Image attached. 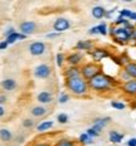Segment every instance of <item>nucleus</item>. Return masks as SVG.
<instances>
[{"label": "nucleus", "instance_id": "obj_5", "mask_svg": "<svg viewBox=\"0 0 136 146\" xmlns=\"http://www.w3.org/2000/svg\"><path fill=\"white\" fill-rule=\"evenodd\" d=\"M69 27H71V23L67 18H57L53 23V29L56 30V33H59V34L68 30Z\"/></svg>", "mask_w": 136, "mask_h": 146}, {"label": "nucleus", "instance_id": "obj_18", "mask_svg": "<svg viewBox=\"0 0 136 146\" xmlns=\"http://www.w3.org/2000/svg\"><path fill=\"white\" fill-rule=\"evenodd\" d=\"M13 139V133L8 129H0V140L3 142H9Z\"/></svg>", "mask_w": 136, "mask_h": 146}, {"label": "nucleus", "instance_id": "obj_43", "mask_svg": "<svg viewBox=\"0 0 136 146\" xmlns=\"http://www.w3.org/2000/svg\"><path fill=\"white\" fill-rule=\"evenodd\" d=\"M130 19H131V20H135V22H136V13H132V14H131V18H130Z\"/></svg>", "mask_w": 136, "mask_h": 146}, {"label": "nucleus", "instance_id": "obj_32", "mask_svg": "<svg viewBox=\"0 0 136 146\" xmlns=\"http://www.w3.org/2000/svg\"><path fill=\"white\" fill-rule=\"evenodd\" d=\"M126 23H129V20L125 19V18H121V17H119L116 20H115V24H116V25H121V24H122V25H125Z\"/></svg>", "mask_w": 136, "mask_h": 146}, {"label": "nucleus", "instance_id": "obj_36", "mask_svg": "<svg viewBox=\"0 0 136 146\" xmlns=\"http://www.w3.org/2000/svg\"><path fill=\"white\" fill-rule=\"evenodd\" d=\"M90 34H98V28L97 27H93V28H91L90 29Z\"/></svg>", "mask_w": 136, "mask_h": 146}, {"label": "nucleus", "instance_id": "obj_17", "mask_svg": "<svg viewBox=\"0 0 136 146\" xmlns=\"http://www.w3.org/2000/svg\"><path fill=\"white\" fill-rule=\"evenodd\" d=\"M92 47H93V44L90 40H80L76 44V49L77 50H91Z\"/></svg>", "mask_w": 136, "mask_h": 146}, {"label": "nucleus", "instance_id": "obj_12", "mask_svg": "<svg viewBox=\"0 0 136 146\" xmlns=\"http://www.w3.org/2000/svg\"><path fill=\"white\" fill-rule=\"evenodd\" d=\"M91 56H92L93 60H96V62H100V60H102L103 58H107V57H110V54H108L105 49H102V48H97V49H95L92 53H91Z\"/></svg>", "mask_w": 136, "mask_h": 146}, {"label": "nucleus", "instance_id": "obj_22", "mask_svg": "<svg viewBox=\"0 0 136 146\" xmlns=\"http://www.w3.org/2000/svg\"><path fill=\"white\" fill-rule=\"evenodd\" d=\"M110 121H111V118H110V117L97 118V120L95 121V125H96V126H98V127H101V129H103V127H105L108 122H110Z\"/></svg>", "mask_w": 136, "mask_h": 146}, {"label": "nucleus", "instance_id": "obj_15", "mask_svg": "<svg viewBox=\"0 0 136 146\" xmlns=\"http://www.w3.org/2000/svg\"><path fill=\"white\" fill-rule=\"evenodd\" d=\"M123 72L127 73V76L131 78V80H136V63L129 62L127 64H125Z\"/></svg>", "mask_w": 136, "mask_h": 146}, {"label": "nucleus", "instance_id": "obj_37", "mask_svg": "<svg viewBox=\"0 0 136 146\" xmlns=\"http://www.w3.org/2000/svg\"><path fill=\"white\" fill-rule=\"evenodd\" d=\"M14 32H15V29H14V28H9V29L7 30V32L4 33V35H5V36H9L10 34H13Z\"/></svg>", "mask_w": 136, "mask_h": 146}, {"label": "nucleus", "instance_id": "obj_39", "mask_svg": "<svg viewBox=\"0 0 136 146\" xmlns=\"http://www.w3.org/2000/svg\"><path fill=\"white\" fill-rule=\"evenodd\" d=\"M5 102H7V96H4V95H0V106H1V105H4Z\"/></svg>", "mask_w": 136, "mask_h": 146}, {"label": "nucleus", "instance_id": "obj_31", "mask_svg": "<svg viewBox=\"0 0 136 146\" xmlns=\"http://www.w3.org/2000/svg\"><path fill=\"white\" fill-rule=\"evenodd\" d=\"M111 106H112L113 108H116V110H123V108H125V105H123L122 102L112 101V102H111Z\"/></svg>", "mask_w": 136, "mask_h": 146}, {"label": "nucleus", "instance_id": "obj_3", "mask_svg": "<svg viewBox=\"0 0 136 146\" xmlns=\"http://www.w3.org/2000/svg\"><path fill=\"white\" fill-rule=\"evenodd\" d=\"M100 73H101V67L96 64V63H87V64H83L82 68H81V76L87 82L92 80L95 76L100 74Z\"/></svg>", "mask_w": 136, "mask_h": 146}, {"label": "nucleus", "instance_id": "obj_34", "mask_svg": "<svg viewBox=\"0 0 136 146\" xmlns=\"http://www.w3.org/2000/svg\"><path fill=\"white\" fill-rule=\"evenodd\" d=\"M69 100V96L67 95V93H62L59 97V103H66Z\"/></svg>", "mask_w": 136, "mask_h": 146}, {"label": "nucleus", "instance_id": "obj_28", "mask_svg": "<svg viewBox=\"0 0 136 146\" xmlns=\"http://www.w3.org/2000/svg\"><path fill=\"white\" fill-rule=\"evenodd\" d=\"M56 59H57V66L62 67L63 63H64V60H66V57H64V54L58 53V54H57V57H56Z\"/></svg>", "mask_w": 136, "mask_h": 146}, {"label": "nucleus", "instance_id": "obj_6", "mask_svg": "<svg viewBox=\"0 0 136 146\" xmlns=\"http://www.w3.org/2000/svg\"><path fill=\"white\" fill-rule=\"evenodd\" d=\"M45 50H47V45L43 42H33L29 45V53L32 56H42V54L45 53Z\"/></svg>", "mask_w": 136, "mask_h": 146}, {"label": "nucleus", "instance_id": "obj_23", "mask_svg": "<svg viewBox=\"0 0 136 146\" xmlns=\"http://www.w3.org/2000/svg\"><path fill=\"white\" fill-rule=\"evenodd\" d=\"M80 142L81 144H83V145H91V144H93V139H91L90 136L84 132V133H82V135L80 136Z\"/></svg>", "mask_w": 136, "mask_h": 146}, {"label": "nucleus", "instance_id": "obj_8", "mask_svg": "<svg viewBox=\"0 0 136 146\" xmlns=\"http://www.w3.org/2000/svg\"><path fill=\"white\" fill-rule=\"evenodd\" d=\"M20 32H22V34L27 35L28 36L29 34H33V33L37 30V24L34 22H30V20H25V22H23L20 24Z\"/></svg>", "mask_w": 136, "mask_h": 146}, {"label": "nucleus", "instance_id": "obj_30", "mask_svg": "<svg viewBox=\"0 0 136 146\" xmlns=\"http://www.w3.org/2000/svg\"><path fill=\"white\" fill-rule=\"evenodd\" d=\"M23 126L27 129H30V127L34 126V121L32 118H25V120H23Z\"/></svg>", "mask_w": 136, "mask_h": 146}, {"label": "nucleus", "instance_id": "obj_35", "mask_svg": "<svg viewBox=\"0 0 136 146\" xmlns=\"http://www.w3.org/2000/svg\"><path fill=\"white\" fill-rule=\"evenodd\" d=\"M8 42L7 40H4V42H1V43H0V50H1V49H7V48H8Z\"/></svg>", "mask_w": 136, "mask_h": 146}, {"label": "nucleus", "instance_id": "obj_16", "mask_svg": "<svg viewBox=\"0 0 136 146\" xmlns=\"http://www.w3.org/2000/svg\"><path fill=\"white\" fill-rule=\"evenodd\" d=\"M1 87L5 91H14L17 88V82L13 78H7V80H4L1 82Z\"/></svg>", "mask_w": 136, "mask_h": 146}, {"label": "nucleus", "instance_id": "obj_29", "mask_svg": "<svg viewBox=\"0 0 136 146\" xmlns=\"http://www.w3.org/2000/svg\"><path fill=\"white\" fill-rule=\"evenodd\" d=\"M57 121H58L59 123H67L68 115L67 113H59L58 116H57Z\"/></svg>", "mask_w": 136, "mask_h": 146}, {"label": "nucleus", "instance_id": "obj_20", "mask_svg": "<svg viewBox=\"0 0 136 146\" xmlns=\"http://www.w3.org/2000/svg\"><path fill=\"white\" fill-rule=\"evenodd\" d=\"M123 139V135L117 131H115V130H112V131H110V141L113 142V144H120L121 141H122Z\"/></svg>", "mask_w": 136, "mask_h": 146}, {"label": "nucleus", "instance_id": "obj_4", "mask_svg": "<svg viewBox=\"0 0 136 146\" xmlns=\"http://www.w3.org/2000/svg\"><path fill=\"white\" fill-rule=\"evenodd\" d=\"M113 39L116 42H119V43H126V42L131 40V32L127 30V29H125L123 27L115 28Z\"/></svg>", "mask_w": 136, "mask_h": 146}, {"label": "nucleus", "instance_id": "obj_24", "mask_svg": "<svg viewBox=\"0 0 136 146\" xmlns=\"http://www.w3.org/2000/svg\"><path fill=\"white\" fill-rule=\"evenodd\" d=\"M19 35H20V33L14 32L13 34H10L9 36H7V42H8V44H13V43H15L17 40H19Z\"/></svg>", "mask_w": 136, "mask_h": 146}, {"label": "nucleus", "instance_id": "obj_1", "mask_svg": "<svg viewBox=\"0 0 136 146\" xmlns=\"http://www.w3.org/2000/svg\"><path fill=\"white\" fill-rule=\"evenodd\" d=\"M112 83H113L112 78L103 74V73H100V74L95 76L92 80L88 81V87L95 92H106V91L111 90Z\"/></svg>", "mask_w": 136, "mask_h": 146}, {"label": "nucleus", "instance_id": "obj_27", "mask_svg": "<svg viewBox=\"0 0 136 146\" xmlns=\"http://www.w3.org/2000/svg\"><path fill=\"white\" fill-rule=\"evenodd\" d=\"M131 14H132V11L129 10V9H122V10L120 11V17L125 18V19H130V18H131Z\"/></svg>", "mask_w": 136, "mask_h": 146}, {"label": "nucleus", "instance_id": "obj_13", "mask_svg": "<svg viewBox=\"0 0 136 146\" xmlns=\"http://www.w3.org/2000/svg\"><path fill=\"white\" fill-rule=\"evenodd\" d=\"M64 76H66V80L67 78L81 77V68H78V67H69V68L66 69Z\"/></svg>", "mask_w": 136, "mask_h": 146}, {"label": "nucleus", "instance_id": "obj_33", "mask_svg": "<svg viewBox=\"0 0 136 146\" xmlns=\"http://www.w3.org/2000/svg\"><path fill=\"white\" fill-rule=\"evenodd\" d=\"M86 133L90 136L91 139H93V137H96V136H98V135H100V133H97V132H96L93 129H88V130L86 131Z\"/></svg>", "mask_w": 136, "mask_h": 146}, {"label": "nucleus", "instance_id": "obj_40", "mask_svg": "<svg viewBox=\"0 0 136 146\" xmlns=\"http://www.w3.org/2000/svg\"><path fill=\"white\" fill-rule=\"evenodd\" d=\"M59 35V33H50V34H48L47 36L48 38H56V36H58Z\"/></svg>", "mask_w": 136, "mask_h": 146}, {"label": "nucleus", "instance_id": "obj_44", "mask_svg": "<svg viewBox=\"0 0 136 146\" xmlns=\"http://www.w3.org/2000/svg\"><path fill=\"white\" fill-rule=\"evenodd\" d=\"M27 38V35H24V34H22V33H20V35H19V39H25Z\"/></svg>", "mask_w": 136, "mask_h": 146}, {"label": "nucleus", "instance_id": "obj_2", "mask_svg": "<svg viewBox=\"0 0 136 146\" xmlns=\"http://www.w3.org/2000/svg\"><path fill=\"white\" fill-rule=\"evenodd\" d=\"M66 87L76 96H84L90 90L88 82L84 81L82 76L76 78H67L66 80Z\"/></svg>", "mask_w": 136, "mask_h": 146}, {"label": "nucleus", "instance_id": "obj_11", "mask_svg": "<svg viewBox=\"0 0 136 146\" xmlns=\"http://www.w3.org/2000/svg\"><path fill=\"white\" fill-rule=\"evenodd\" d=\"M81 60H82V54L80 52H74V53L69 54L67 58H66V62L69 63L71 67H77L81 63Z\"/></svg>", "mask_w": 136, "mask_h": 146}, {"label": "nucleus", "instance_id": "obj_21", "mask_svg": "<svg viewBox=\"0 0 136 146\" xmlns=\"http://www.w3.org/2000/svg\"><path fill=\"white\" fill-rule=\"evenodd\" d=\"M53 121H43V122H40L37 126V130L38 131H47V130H49V129H52L53 127Z\"/></svg>", "mask_w": 136, "mask_h": 146}, {"label": "nucleus", "instance_id": "obj_7", "mask_svg": "<svg viewBox=\"0 0 136 146\" xmlns=\"http://www.w3.org/2000/svg\"><path fill=\"white\" fill-rule=\"evenodd\" d=\"M52 73V68H50L48 64H39L34 68V76L37 78H40V80H45L48 78Z\"/></svg>", "mask_w": 136, "mask_h": 146}, {"label": "nucleus", "instance_id": "obj_9", "mask_svg": "<svg viewBox=\"0 0 136 146\" xmlns=\"http://www.w3.org/2000/svg\"><path fill=\"white\" fill-rule=\"evenodd\" d=\"M37 101L39 103H42V105H49V103L53 101V96H52V93L48 92V91H42L40 93H38Z\"/></svg>", "mask_w": 136, "mask_h": 146}, {"label": "nucleus", "instance_id": "obj_42", "mask_svg": "<svg viewBox=\"0 0 136 146\" xmlns=\"http://www.w3.org/2000/svg\"><path fill=\"white\" fill-rule=\"evenodd\" d=\"M34 146H49V145L45 144V142H39V144H35Z\"/></svg>", "mask_w": 136, "mask_h": 146}, {"label": "nucleus", "instance_id": "obj_41", "mask_svg": "<svg viewBox=\"0 0 136 146\" xmlns=\"http://www.w3.org/2000/svg\"><path fill=\"white\" fill-rule=\"evenodd\" d=\"M5 115V108L3 106H0V117H3Z\"/></svg>", "mask_w": 136, "mask_h": 146}, {"label": "nucleus", "instance_id": "obj_14", "mask_svg": "<svg viewBox=\"0 0 136 146\" xmlns=\"http://www.w3.org/2000/svg\"><path fill=\"white\" fill-rule=\"evenodd\" d=\"M30 113L34 117H43L48 113V110L44 106H34V107L30 110Z\"/></svg>", "mask_w": 136, "mask_h": 146}, {"label": "nucleus", "instance_id": "obj_26", "mask_svg": "<svg viewBox=\"0 0 136 146\" xmlns=\"http://www.w3.org/2000/svg\"><path fill=\"white\" fill-rule=\"evenodd\" d=\"M97 28H98V34L107 35L108 30H107V25H106L105 23H102V24H100V25H97Z\"/></svg>", "mask_w": 136, "mask_h": 146}, {"label": "nucleus", "instance_id": "obj_19", "mask_svg": "<svg viewBox=\"0 0 136 146\" xmlns=\"http://www.w3.org/2000/svg\"><path fill=\"white\" fill-rule=\"evenodd\" d=\"M92 15L96 19H102L106 15V9L103 7H95L92 9Z\"/></svg>", "mask_w": 136, "mask_h": 146}, {"label": "nucleus", "instance_id": "obj_25", "mask_svg": "<svg viewBox=\"0 0 136 146\" xmlns=\"http://www.w3.org/2000/svg\"><path fill=\"white\" fill-rule=\"evenodd\" d=\"M56 146H77V144L73 142V141H71V140L62 139V140H59V141L57 142Z\"/></svg>", "mask_w": 136, "mask_h": 146}, {"label": "nucleus", "instance_id": "obj_38", "mask_svg": "<svg viewBox=\"0 0 136 146\" xmlns=\"http://www.w3.org/2000/svg\"><path fill=\"white\" fill-rule=\"evenodd\" d=\"M127 146H136V139H130L127 141Z\"/></svg>", "mask_w": 136, "mask_h": 146}, {"label": "nucleus", "instance_id": "obj_10", "mask_svg": "<svg viewBox=\"0 0 136 146\" xmlns=\"http://www.w3.org/2000/svg\"><path fill=\"white\" fill-rule=\"evenodd\" d=\"M122 90L125 93H127L130 96H135L136 95V80H130L127 82H125L122 86Z\"/></svg>", "mask_w": 136, "mask_h": 146}]
</instances>
